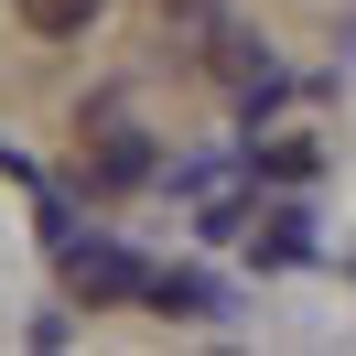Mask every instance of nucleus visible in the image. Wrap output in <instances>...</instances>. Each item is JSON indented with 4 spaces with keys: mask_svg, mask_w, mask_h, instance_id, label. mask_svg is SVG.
I'll return each mask as SVG.
<instances>
[{
    "mask_svg": "<svg viewBox=\"0 0 356 356\" xmlns=\"http://www.w3.org/2000/svg\"><path fill=\"white\" fill-rule=\"evenodd\" d=\"M65 281L87 291V302H140V281H152V270H140L130 248H97V238L76 248V238H65Z\"/></svg>",
    "mask_w": 356,
    "mask_h": 356,
    "instance_id": "obj_1",
    "label": "nucleus"
},
{
    "mask_svg": "<svg viewBox=\"0 0 356 356\" xmlns=\"http://www.w3.org/2000/svg\"><path fill=\"white\" fill-rule=\"evenodd\" d=\"M140 302H152V313H216V281H205V270H152Z\"/></svg>",
    "mask_w": 356,
    "mask_h": 356,
    "instance_id": "obj_2",
    "label": "nucleus"
},
{
    "mask_svg": "<svg viewBox=\"0 0 356 356\" xmlns=\"http://www.w3.org/2000/svg\"><path fill=\"white\" fill-rule=\"evenodd\" d=\"M140 173H152V140H130V130H108V140H97V195H130Z\"/></svg>",
    "mask_w": 356,
    "mask_h": 356,
    "instance_id": "obj_3",
    "label": "nucleus"
},
{
    "mask_svg": "<svg viewBox=\"0 0 356 356\" xmlns=\"http://www.w3.org/2000/svg\"><path fill=\"white\" fill-rule=\"evenodd\" d=\"M97 11H108V0H22V22H33V33H54V44H65V33H87Z\"/></svg>",
    "mask_w": 356,
    "mask_h": 356,
    "instance_id": "obj_4",
    "label": "nucleus"
}]
</instances>
